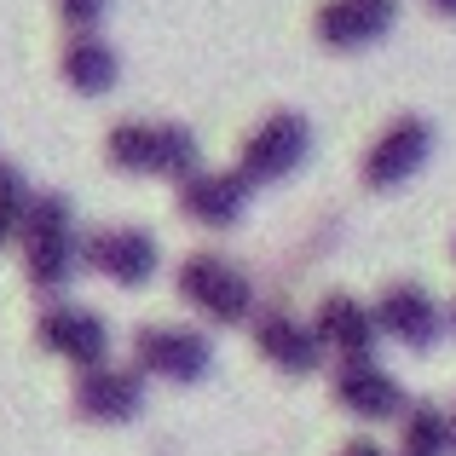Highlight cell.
Segmentation results:
<instances>
[{
    "mask_svg": "<svg viewBox=\"0 0 456 456\" xmlns=\"http://www.w3.org/2000/svg\"><path fill=\"white\" fill-rule=\"evenodd\" d=\"M18 255H23L29 289L46 295V301H58V289L87 266V237L76 232V208H69L64 191H35L18 232Z\"/></svg>",
    "mask_w": 456,
    "mask_h": 456,
    "instance_id": "1",
    "label": "cell"
},
{
    "mask_svg": "<svg viewBox=\"0 0 456 456\" xmlns=\"http://www.w3.org/2000/svg\"><path fill=\"white\" fill-rule=\"evenodd\" d=\"M104 162L122 167V174H156V179H185L202 167V151H197V134L179 122H116L104 134Z\"/></svg>",
    "mask_w": 456,
    "mask_h": 456,
    "instance_id": "2",
    "label": "cell"
},
{
    "mask_svg": "<svg viewBox=\"0 0 456 456\" xmlns=\"http://www.w3.org/2000/svg\"><path fill=\"white\" fill-rule=\"evenodd\" d=\"M174 289H179V301H191V312H202L208 323H255V312H260L248 272L232 255H220V248H197V255L179 260Z\"/></svg>",
    "mask_w": 456,
    "mask_h": 456,
    "instance_id": "3",
    "label": "cell"
},
{
    "mask_svg": "<svg viewBox=\"0 0 456 456\" xmlns=\"http://www.w3.org/2000/svg\"><path fill=\"white\" fill-rule=\"evenodd\" d=\"M35 346L76 364V376H81V370L110 364V323L81 301H46L35 312Z\"/></svg>",
    "mask_w": 456,
    "mask_h": 456,
    "instance_id": "4",
    "label": "cell"
},
{
    "mask_svg": "<svg viewBox=\"0 0 456 456\" xmlns=\"http://www.w3.org/2000/svg\"><path fill=\"white\" fill-rule=\"evenodd\" d=\"M306 156H312L306 116L301 110H272L266 122L243 139V151H237V174H243L248 185H278V179L301 174Z\"/></svg>",
    "mask_w": 456,
    "mask_h": 456,
    "instance_id": "5",
    "label": "cell"
},
{
    "mask_svg": "<svg viewBox=\"0 0 456 456\" xmlns=\"http://www.w3.org/2000/svg\"><path fill=\"white\" fill-rule=\"evenodd\" d=\"M127 346H134V370L156 381H202L214 364V341L191 323H139Z\"/></svg>",
    "mask_w": 456,
    "mask_h": 456,
    "instance_id": "6",
    "label": "cell"
},
{
    "mask_svg": "<svg viewBox=\"0 0 456 456\" xmlns=\"http://www.w3.org/2000/svg\"><path fill=\"white\" fill-rule=\"evenodd\" d=\"M330 393H335V404H341L346 416H358V422H393V416L411 411L399 376L381 370L376 358H335Z\"/></svg>",
    "mask_w": 456,
    "mask_h": 456,
    "instance_id": "7",
    "label": "cell"
},
{
    "mask_svg": "<svg viewBox=\"0 0 456 456\" xmlns=\"http://www.w3.org/2000/svg\"><path fill=\"white\" fill-rule=\"evenodd\" d=\"M428 151H434V122H428V116H393V122L370 139L358 174H364L370 191H393L428 162Z\"/></svg>",
    "mask_w": 456,
    "mask_h": 456,
    "instance_id": "8",
    "label": "cell"
},
{
    "mask_svg": "<svg viewBox=\"0 0 456 456\" xmlns=\"http://www.w3.org/2000/svg\"><path fill=\"white\" fill-rule=\"evenodd\" d=\"M376 323H381V335H387V341L411 346V353H428V346L445 335L451 306H439L422 283L399 278V283H387V289L376 295Z\"/></svg>",
    "mask_w": 456,
    "mask_h": 456,
    "instance_id": "9",
    "label": "cell"
},
{
    "mask_svg": "<svg viewBox=\"0 0 456 456\" xmlns=\"http://www.w3.org/2000/svg\"><path fill=\"white\" fill-rule=\"evenodd\" d=\"M248 179L237 174V167H197V174H185L174 185V202L179 214H185L191 225H208V232H232L237 220H243L248 208Z\"/></svg>",
    "mask_w": 456,
    "mask_h": 456,
    "instance_id": "10",
    "label": "cell"
},
{
    "mask_svg": "<svg viewBox=\"0 0 456 456\" xmlns=\"http://www.w3.org/2000/svg\"><path fill=\"white\" fill-rule=\"evenodd\" d=\"M156 266H162V248H156V237L139 232V225H99V232H87V272L110 278L116 289L151 283Z\"/></svg>",
    "mask_w": 456,
    "mask_h": 456,
    "instance_id": "11",
    "label": "cell"
},
{
    "mask_svg": "<svg viewBox=\"0 0 456 456\" xmlns=\"http://www.w3.org/2000/svg\"><path fill=\"white\" fill-rule=\"evenodd\" d=\"M81 422H134L145 411V376L134 364H99V370H81L76 393H69Z\"/></svg>",
    "mask_w": 456,
    "mask_h": 456,
    "instance_id": "12",
    "label": "cell"
},
{
    "mask_svg": "<svg viewBox=\"0 0 456 456\" xmlns=\"http://www.w3.org/2000/svg\"><path fill=\"white\" fill-rule=\"evenodd\" d=\"M393 23H399V0H323V6L312 12V35H318L330 53L376 46Z\"/></svg>",
    "mask_w": 456,
    "mask_h": 456,
    "instance_id": "13",
    "label": "cell"
},
{
    "mask_svg": "<svg viewBox=\"0 0 456 456\" xmlns=\"http://www.w3.org/2000/svg\"><path fill=\"white\" fill-rule=\"evenodd\" d=\"M248 330H255V353L266 358L272 370H283V376H312V370L323 364L318 330H312V323H301V318H289V312L260 306Z\"/></svg>",
    "mask_w": 456,
    "mask_h": 456,
    "instance_id": "14",
    "label": "cell"
},
{
    "mask_svg": "<svg viewBox=\"0 0 456 456\" xmlns=\"http://www.w3.org/2000/svg\"><path fill=\"white\" fill-rule=\"evenodd\" d=\"M312 330H318L323 353L335 358H370V346H376L381 323H376V306H364L358 295H323L318 312H312Z\"/></svg>",
    "mask_w": 456,
    "mask_h": 456,
    "instance_id": "15",
    "label": "cell"
},
{
    "mask_svg": "<svg viewBox=\"0 0 456 456\" xmlns=\"http://www.w3.org/2000/svg\"><path fill=\"white\" fill-rule=\"evenodd\" d=\"M58 69H64V81L81 93V99H104V93L116 87V76H122V58H116V46L104 41L99 29H87V35H69L64 41Z\"/></svg>",
    "mask_w": 456,
    "mask_h": 456,
    "instance_id": "16",
    "label": "cell"
},
{
    "mask_svg": "<svg viewBox=\"0 0 456 456\" xmlns=\"http://www.w3.org/2000/svg\"><path fill=\"white\" fill-rule=\"evenodd\" d=\"M399 456H456L451 411H439V404H411V411L399 416Z\"/></svg>",
    "mask_w": 456,
    "mask_h": 456,
    "instance_id": "17",
    "label": "cell"
},
{
    "mask_svg": "<svg viewBox=\"0 0 456 456\" xmlns=\"http://www.w3.org/2000/svg\"><path fill=\"white\" fill-rule=\"evenodd\" d=\"M29 202H35V191H29V179H23V167L18 162H0V248L18 243Z\"/></svg>",
    "mask_w": 456,
    "mask_h": 456,
    "instance_id": "18",
    "label": "cell"
},
{
    "mask_svg": "<svg viewBox=\"0 0 456 456\" xmlns=\"http://www.w3.org/2000/svg\"><path fill=\"white\" fill-rule=\"evenodd\" d=\"M104 12H110V0H58V18H64V29H69V35L99 29Z\"/></svg>",
    "mask_w": 456,
    "mask_h": 456,
    "instance_id": "19",
    "label": "cell"
},
{
    "mask_svg": "<svg viewBox=\"0 0 456 456\" xmlns=\"http://www.w3.org/2000/svg\"><path fill=\"white\" fill-rule=\"evenodd\" d=\"M341 456H381V445H376V439H353Z\"/></svg>",
    "mask_w": 456,
    "mask_h": 456,
    "instance_id": "20",
    "label": "cell"
},
{
    "mask_svg": "<svg viewBox=\"0 0 456 456\" xmlns=\"http://www.w3.org/2000/svg\"><path fill=\"white\" fill-rule=\"evenodd\" d=\"M434 12H445V18H456V0H428Z\"/></svg>",
    "mask_w": 456,
    "mask_h": 456,
    "instance_id": "21",
    "label": "cell"
},
{
    "mask_svg": "<svg viewBox=\"0 0 456 456\" xmlns=\"http://www.w3.org/2000/svg\"><path fill=\"white\" fill-rule=\"evenodd\" d=\"M451 439H456V404H451Z\"/></svg>",
    "mask_w": 456,
    "mask_h": 456,
    "instance_id": "22",
    "label": "cell"
},
{
    "mask_svg": "<svg viewBox=\"0 0 456 456\" xmlns=\"http://www.w3.org/2000/svg\"><path fill=\"white\" fill-rule=\"evenodd\" d=\"M451 330H456V301H451Z\"/></svg>",
    "mask_w": 456,
    "mask_h": 456,
    "instance_id": "23",
    "label": "cell"
},
{
    "mask_svg": "<svg viewBox=\"0 0 456 456\" xmlns=\"http://www.w3.org/2000/svg\"><path fill=\"white\" fill-rule=\"evenodd\" d=\"M451 255H456V243H451Z\"/></svg>",
    "mask_w": 456,
    "mask_h": 456,
    "instance_id": "24",
    "label": "cell"
}]
</instances>
